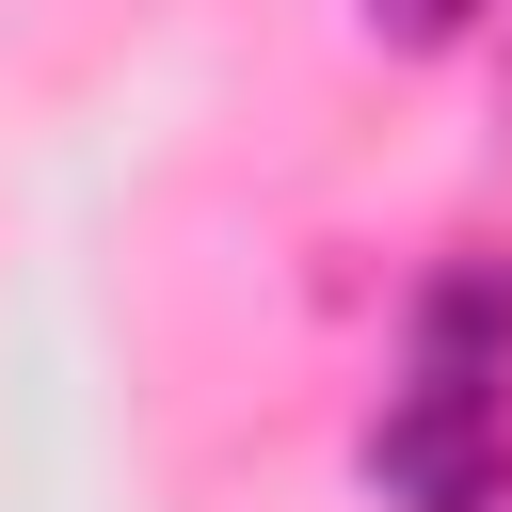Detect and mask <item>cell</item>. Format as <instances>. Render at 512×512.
Listing matches in <instances>:
<instances>
[{"label": "cell", "instance_id": "1", "mask_svg": "<svg viewBox=\"0 0 512 512\" xmlns=\"http://www.w3.org/2000/svg\"><path fill=\"white\" fill-rule=\"evenodd\" d=\"M368 496L384 512H496L512 496V368H416L368 416Z\"/></svg>", "mask_w": 512, "mask_h": 512}, {"label": "cell", "instance_id": "2", "mask_svg": "<svg viewBox=\"0 0 512 512\" xmlns=\"http://www.w3.org/2000/svg\"><path fill=\"white\" fill-rule=\"evenodd\" d=\"M400 352L416 368H512V256H432L400 304Z\"/></svg>", "mask_w": 512, "mask_h": 512}, {"label": "cell", "instance_id": "3", "mask_svg": "<svg viewBox=\"0 0 512 512\" xmlns=\"http://www.w3.org/2000/svg\"><path fill=\"white\" fill-rule=\"evenodd\" d=\"M352 16H368V48H400V64H432V48L480 32V0H352Z\"/></svg>", "mask_w": 512, "mask_h": 512}, {"label": "cell", "instance_id": "4", "mask_svg": "<svg viewBox=\"0 0 512 512\" xmlns=\"http://www.w3.org/2000/svg\"><path fill=\"white\" fill-rule=\"evenodd\" d=\"M496 512H512V496H496Z\"/></svg>", "mask_w": 512, "mask_h": 512}]
</instances>
